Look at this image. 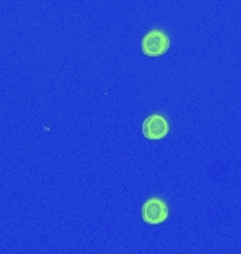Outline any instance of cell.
<instances>
[{
	"mask_svg": "<svg viewBox=\"0 0 241 254\" xmlns=\"http://www.w3.org/2000/svg\"><path fill=\"white\" fill-rule=\"evenodd\" d=\"M168 206L165 203V200L161 198H150L144 202L143 208H141V219L144 223L157 226L164 223L168 219Z\"/></svg>",
	"mask_w": 241,
	"mask_h": 254,
	"instance_id": "7a4b0ae2",
	"label": "cell"
},
{
	"mask_svg": "<svg viewBox=\"0 0 241 254\" xmlns=\"http://www.w3.org/2000/svg\"><path fill=\"white\" fill-rule=\"evenodd\" d=\"M170 48V37L160 28L150 30L141 40V51L147 57H162Z\"/></svg>",
	"mask_w": 241,
	"mask_h": 254,
	"instance_id": "6da1fadb",
	"label": "cell"
},
{
	"mask_svg": "<svg viewBox=\"0 0 241 254\" xmlns=\"http://www.w3.org/2000/svg\"><path fill=\"white\" fill-rule=\"evenodd\" d=\"M170 123L160 113H154L143 122V136L147 140L158 141L168 136Z\"/></svg>",
	"mask_w": 241,
	"mask_h": 254,
	"instance_id": "3957f363",
	"label": "cell"
}]
</instances>
